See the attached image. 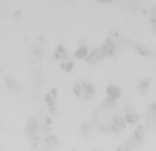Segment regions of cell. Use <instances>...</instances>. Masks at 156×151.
Instances as JSON below:
<instances>
[{
  "label": "cell",
  "mask_w": 156,
  "mask_h": 151,
  "mask_svg": "<svg viewBox=\"0 0 156 151\" xmlns=\"http://www.w3.org/2000/svg\"><path fill=\"white\" fill-rule=\"evenodd\" d=\"M86 54H87V49L85 48V47H80V48H79V50L77 51V55L79 56V57H84V56H86Z\"/></svg>",
  "instance_id": "obj_1"
}]
</instances>
